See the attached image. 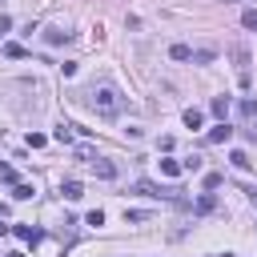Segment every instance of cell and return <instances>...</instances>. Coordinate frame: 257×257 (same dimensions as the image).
I'll return each instance as SVG.
<instances>
[{
    "instance_id": "cell-22",
    "label": "cell",
    "mask_w": 257,
    "mask_h": 257,
    "mask_svg": "<svg viewBox=\"0 0 257 257\" xmlns=\"http://www.w3.org/2000/svg\"><path fill=\"white\" fill-rule=\"evenodd\" d=\"M241 112H245V116H253V120H257V100H241Z\"/></svg>"
},
{
    "instance_id": "cell-8",
    "label": "cell",
    "mask_w": 257,
    "mask_h": 257,
    "mask_svg": "<svg viewBox=\"0 0 257 257\" xmlns=\"http://www.w3.org/2000/svg\"><path fill=\"white\" fill-rule=\"evenodd\" d=\"M124 221H128V225H145V221H153V213H145V209H124Z\"/></svg>"
},
{
    "instance_id": "cell-3",
    "label": "cell",
    "mask_w": 257,
    "mask_h": 257,
    "mask_svg": "<svg viewBox=\"0 0 257 257\" xmlns=\"http://www.w3.org/2000/svg\"><path fill=\"white\" fill-rule=\"evenodd\" d=\"M233 60H237V80H241V84H249V48H245V44H237V48H233Z\"/></svg>"
},
{
    "instance_id": "cell-28",
    "label": "cell",
    "mask_w": 257,
    "mask_h": 257,
    "mask_svg": "<svg viewBox=\"0 0 257 257\" xmlns=\"http://www.w3.org/2000/svg\"><path fill=\"white\" fill-rule=\"evenodd\" d=\"M8 257H24V253H20V249H16V253H8Z\"/></svg>"
},
{
    "instance_id": "cell-9",
    "label": "cell",
    "mask_w": 257,
    "mask_h": 257,
    "mask_svg": "<svg viewBox=\"0 0 257 257\" xmlns=\"http://www.w3.org/2000/svg\"><path fill=\"white\" fill-rule=\"evenodd\" d=\"M217 60V48H197L193 52V64H213Z\"/></svg>"
},
{
    "instance_id": "cell-6",
    "label": "cell",
    "mask_w": 257,
    "mask_h": 257,
    "mask_svg": "<svg viewBox=\"0 0 257 257\" xmlns=\"http://www.w3.org/2000/svg\"><path fill=\"white\" fill-rule=\"evenodd\" d=\"M12 233H16V237H20V241H28V245H36V241H40V237H44V233H40V229H32V225H16V229H12Z\"/></svg>"
},
{
    "instance_id": "cell-23",
    "label": "cell",
    "mask_w": 257,
    "mask_h": 257,
    "mask_svg": "<svg viewBox=\"0 0 257 257\" xmlns=\"http://www.w3.org/2000/svg\"><path fill=\"white\" fill-rule=\"evenodd\" d=\"M84 221H88V225H104V213H100V209H92V213H88Z\"/></svg>"
},
{
    "instance_id": "cell-13",
    "label": "cell",
    "mask_w": 257,
    "mask_h": 257,
    "mask_svg": "<svg viewBox=\"0 0 257 257\" xmlns=\"http://www.w3.org/2000/svg\"><path fill=\"white\" fill-rule=\"evenodd\" d=\"M185 124H189V128H201V124H205L201 108H185Z\"/></svg>"
},
{
    "instance_id": "cell-21",
    "label": "cell",
    "mask_w": 257,
    "mask_h": 257,
    "mask_svg": "<svg viewBox=\"0 0 257 257\" xmlns=\"http://www.w3.org/2000/svg\"><path fill=\"white\" fill-rule=\"evenodd\" d=\"M4 56H12V60H20V56H24V44H4Z\"/></svg>"
},
{
    "instance_id": "cell-27",
    "label": "cell",
    "mask_w": 257,
    "mask_h": 257,
    "mask_svg": "<svg viewBox=\"0 0 257 257\" xmlns=\"http://www.w3.org/2000/svg\"><path fill=\"white\" fill-rule=\"evenodd\" d=\"M213 257H233V253H213Z\"/></svg>"
},
{
    "instance_id": "cell-20",
    "label": "cell",
    "mask_w": 257,
    "mask_h": 257,
    "mask_svg": "<svg viewBox=\"0 0 257 257\" xmlns=\"http://www.w3.org/2000/svg\"><path fill=\"white\" fill-rule=\"evenodd\" d=\"M241 24H245V28H257V8H245V12H241Z\"/></svg>"
},
{
    "instance_id": "cell-7",
    "label": "cell",
    "mask_w": 257,
    "mask_h": 257,
    "mask_svg": "<svg viewBox=\"0 0 257 257\" xmlns=\"http://www.w3.org/2000/svg\"><path fill=\"white\" fill-rule=\"evenodd\" d=\"M60 193H64L68 201H80V197H84V185H80V181H64V185H60Z\"/></svg>"
},
{
    "instance_id": "cell-5",
    "label": "cell",
    "mask_w": 257,
    "mask_h": 257,
    "mask_svg": "<svg viewBox=\"0 0 257 257\" xmlns=\"http://www.w3.org/2000/svg\"><path fill=\"white\" fill-rule=\"evenodd\" d=\"M92 173H96L100 181H112V177H116V165H112V161H100V157H96V161H92Z\"/></svg>"
},
{
    "instance_id": "cell-17",
    "label": "cell",
    "mask_w": 257,
    "mask_h": 257,
    "mask_svg": "<svg viewBox=\"0 0 257 257\" xmlns=\"http://www.w3.org/2000/svg\"><path fill=\"white\" fill-rule=\"evenodd\" d=\"M213 209H217V197H213V193H205V197L197 201V213H213Z\"/></svg>"
},
{
    "instance_id": "cell-15",
    "label": "cell",
    "mask_w": 257,
    "mask_h": 257,
    "mask_svg": "<svg viewBox=\"0 0 257 257\" xmlns=\"http://www.w3.org/2000/svg\"><path fill=\"white\" fill-rule=\"evenodd\" d=\"M229 161H233V165H237V169H249V165H253V161H249V153H245V149H233V153H229Z\"/></svg>"
},
{
    "instance_id": "cell-14",
    "label": "cell",
    "mask_w": 257,
    "mask_h": 257,
    "mask_svg": "<svg viewBox=\"0 0 257 257\" xmlns=\"http://www.w3.org/2000/svg\"><path fill=\"white\" fill-rule=\"evenodd\" d=\"M52 137H56L60 145H72V124H56V128H52Z\"/></svg>"
},
{
    "instance_id": "cell-4",
    "label": "cell",
    "mask_w": 257,
    "mask_h": 257,
    "mask_svg": "<svg viewBox=\"0 0 257 257\" xmlns=\"http://www.w3.org/2000/svg\"><path fill=\"white\" fill-rule=\"evenodd\" d=\"M229 137H233V124H229V120H221V124H213V128L205 133V141H209V145H225Z\"/></svg>"
},
{
    "instance_id": "cell-12",
    "label": "cell",
    "mask_w": 257,
    "mask_h": 257,
    "mask_svg": "<svg viewBox=\"0 0 257 257\" xmlns=\"http://www.w3.org/2000/svg\"><path fill=\"white\" fill-rule=\"evenodd\" d=\"M209 108H213V116H221V120L229 116V100H225V96H213V104H209Z\"/></svg>"
},
{
    "instance_id": "cell-25",
    "label": "cell",
    "mask_w": 257,
    "mask_h": 257,
    "mask_svg": "<svg viewBox=\"0 0 257 257\" xmlns=\"http://www.w3.org/2000/svg\"><path fill=\"white\" fill-rule=\"evenodd\" d=\"M249 197H253V205H257V189H249Z\"/></svg>"
},
{
    "instance_id": "cell-18",
    "label": "cell",
    "mask_w": 257,
    "mask_h": 257,
    "mask_svg": "<svg viewBox=\"0 0 257 257\" xmlns=\"http://www.w3.org/2000/svg\"><path fill=\"white\" fill-rule=\"evenodd\" d=\"M44 40H48V44H64V40H68V32H60V28H52V32H44Z\"/></svg>"
},
{
    "instance_id": "cell-2",
    "label": "cell",
    "mask_w": 257,
    "mask_h": 257,
    "mask_svg": "<svg viewBox=\"0 0 257 257\" xmlns=\"http://www.w3.org/2000/svg\"><path fill=\"white\" fill-rule=\"evenodd\" d=\"M133 193H141V197H153V201H177V205H185V197H181V189L177 185H157V181H133Z\"/></svg>"
},
{
    "instance_id": "cell-16",
    "label": "cell",
    "mask_w": 257,
    "mask_h": 257,
    "mask_svg": "<svg viewBox=\"0 0 257 257\" xmlns=\"http://www.w3.org/2000/svg\"><path fill=\"white\" fill-rule=\"evenodd\" d=\"M32 193H36V189H32V185H24V181H16V185H12V197H16V201H28Z\"/></svg>"
},
{
    "instance_id": "cell-24",
    "label": "cell",
    "mask_w": 257,
    "mask_h": 257,
    "mask_svg": "<svg viewBox=\"0 0 257 257\" xmlns=\"http://www.w3.org/2000/svg\"><path fill=\"white\" fill-rule=\"evenodd\" d=\"M8 28H12V20H8V16H0V36H4Z\"/></svg>"
},
{
    "instance_id": "cell-11",
    "label": "cell",
    "mask_w": 257,
    "mask_h": 257,
    "mask_svg": "<svg viewBox=\"0 0 257 257\" xmlns=\"http://www.w3.org/2000/svg\"><path fill=\"white\" fill-rule=\"evenodd\" d=\"M169 56H173V60H193V48H189V44H173Z\"/></svg>"
},
{
    "instance_id": "cell-10",
    "label": "cell",
    "mask_w": 257,
    "mask_h": 257,
    "mask_svg": "<svg viewBox=\"0 0 257 257\" xmlns=\"http://www.w3.org/2000/svg\"><path fill=\"white\" fill-rule=\"evenodd\" d=\"M181 169H185V165H181V161H173V157H165V161H161V173H165V177H181Z\"/></svg>"
},
{
    "instance_id": "cell-19",
    "label": "cell",
    "mask_w": 257,
    "mask_h": 257,
    "mask_svg": "<svg viewBox=\"0 0 257 257\" xmlns=\"http://www.w3.org/2000/svg\"><path fill=\"white\" fill-rule=\"evenodd\" d=\"M181 165H185V169H189V173H201V165H205V161H201V157H197V153H193V157H185V161H181Z\"/></svg>"
},
{
    "instance_id": "cell-1",
    "label": "cell",
    "mask_w": 257,
    "mask_h": 257,
    "mask_svg": "<svg viewBox=\"0 0 257 257\" xmlns=\"http://www.w3.org/2000/svg\"><path fill=\"white\" fill-rule=\"evenodd\" d=\"M84 100H88V108H92L96 116H104V120H112V116L124 112V96H120L112 84H96V88H88Z\"/></svg>"
},
{
    "instance_id": "cell-26",
    "label": "cell",
    "mask_w": 257,
    "mask_h": 257,
    "mask_svg": "<svg viewBox=\"0 0 257 257\" xmlns=\"http://www.w3.org/2000/svg\"><path fill=\"white\" fill-rule=\"evenodd\" d=\"M4 233H8V225H0V237H4Z\"/></svg>"
}]
</instances>
